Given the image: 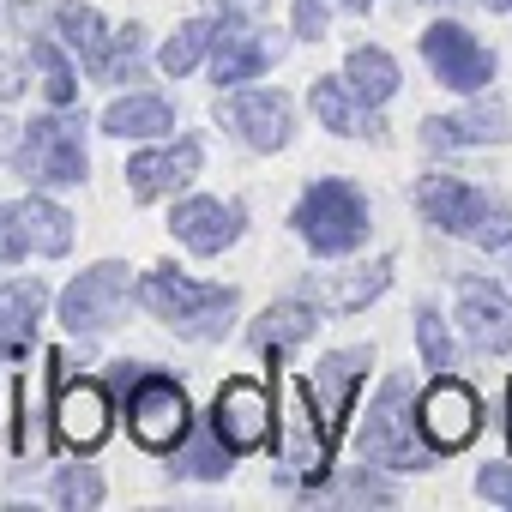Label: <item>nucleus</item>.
I'll return each mask as SVG.
<instances>
[{"instance_id":"nucleus-1","label":"nucleus","mask_w":512,"mask_h":512,"mask_svg":"<svg viewBox=\"0 0 512 512\" xmlns=\"http://www.w3.org/2000/svg\"><path fill=\"white\" fill-rule=\"evenodd\" d=\"M109 386L121 392L127 404V434L145 446V452H175L187 434H193V404H187V386L157 374V368H139V362H115Z\"/></svg>"},{"instance_id":"nucleus-2","label":"nucleus","mask_w":512,"mask_h":512,"mask_svg":"<svg viewBox=\"0 0 512 512\" xmlns=\"http://www.w3.org/2000/svg\"><path fill=\"white\" fill-rule=\"evenodd\" d=\"M139 302H145L175 338H193V344L223 338L229 320H235V308H241V296H235L229 284H193V278H181L175 266L145 272V278H139Z\"/></svg>"},{"instance_id":"nucleus-3","label":"nucleus","mask_w":512,"mask_h":512,"mask_svg":"<svg viewBox=\"0 0 512 512\" xmlns=\"http://www.w3.org/2000/svg\"><path fill=\"white\" fill-rule=\"evenodd\" d=\"M290 223H296V235L320 253V260H338V253H356L368 241V199H362V187L326 175V181H314L296 199Z\"/></svg>"},{"instance_id":"nucleus-4","label":"nucleus","mask_w":512,"mask_h":512,"mask_svg":"<svg viewBox=\"0 0 512 512\" xmlns=\"http://www.w3.org/2000/svg\"><path fill=\"white\" fill-rule=\"evenodd\" d=\"M416 434H422V422H416V410H410V380L392 374V380L380 386V398H374L362 434H356V452H362L368 464H386V470H422V464L434 458V446H422Z\"/></svg>"},{"instance_id":"nucleus-5","label":"nucleus","mask_w":512,"mask_h":512,"mask_svg":"<svg viewBox=\"0 0 512 512\" xmlns=\"http://www.w3.org/2000/svg\"><path fill=\"white\" fill-rule=\"evenodd\" d=\"M19 175L31 187H79L85 169H91V151H85V121L79 115H43L19 133V151H13Z\"/></svg>"},{"instance_id":"nucleus-6","label":"nucleus","mask_w":512,"mask_h":512,"mask_svg":"<svg viewBox=\"0 0 512 512\" xmlns=\"http://www.w3.org/2000/svg\"><path fill=\"white\" fill-rule=\"evenodd\" d=\"M67 368H73V362L55 350V356H49V374H55V434H61L73 452H97V446L109 440V422H115L109 386H103V380H73Z\"/></svg>"},{"instance_id":"nucleus-7","label":"nucleus","mask_w":512,"mask_h":512,"mask_svg":"<svg viewBox=\"0 0 512 512\" xmlns=\"http://www.w3.org/2000/svg\"><path fill=\"white\" fill-rule=\"evenodd\" d=\"M127 296H133V272H127L121 260H103V266L79 272V278L61 290V326L79 332V338H97V332H109V326L121 320Z\"/></svg>"},{"instance_id":"nucleus-8","label":"nucleus","mask_w":512,"mask_h":512,"mask_svg":"<svg viewBox=\"0 0 512 512\" xmlns=\"http://www.w3.org/2000/svg\"><path fill=\"white\" fill-rule=\"evenodd\" d=\"M284 49H290L284 31L247 25V19H223L217 43H211V79L217 85H247V79H260L272 61H284Z\"/></svg>"},{"instance_id":"nucleus-9","label":"nucleus","mask_w":512,"mask_h":512,"mask_svg":"<svg viewBox=\"0 0 512 512\" xmlns=\"http://www.w3.org/2000/svg\"><path fill=\"white\" fill-rule=\"evenodd\" d=\"M422 61H428L434 79H440L446 91H458V97H470V91H482V85L494 79V55H488L464 25H452V19H440V25L422 31Z\"/></svg>"},{"instance_id":"nucleus-10","label":"nucleus","mask_w":512,"mask_h":512,"mask_svg":"<svg viewBox=\"0 0 512 512\" xmlns=\"http://www.w3.org/2000/svg\"><path fill=\"white\" fill-rule=\"evenodd\" d=\"M217 127H229L247 151H284L296 133V115L284 91H235L229 103H217Z\"/></svg>"},{"instance_id":"nucleus-11","label":"nucleus","mask_w":512,"mask_h":512,"mask_svg":"<svg viewBox=\"0 0 512 512\" xmlns=\"http://www.w3.org/2000/svg\"><path fill=\"white\" fill-rule=\"evenodd\" d=\"M416 422H422V440H428L434 452H458V446L476 440V428H482V404H476L470 386H458V380H434V386L422 392V404H416Z\"/></svg>"},{"instance_id":"nucleus-12","label":"nucleus","mask_w":512,"mask_h":512,"mask_svg":"<svg viewBox=\"0 0 512 512\" xmlns=\"http://www.w3.org/2000/svg\"><path fill=\"white\" fill-rule=\"evenodd\" d=\"M211 422L229 440V452H260L272 440V392L260 380H223Z\"/></svg>"},{"instance_id":"nucleus-13","label":"nucleus","mask_w":512,"mask_h":512,"mask_svg":"<svg viewBox=\"0 0 512 512\" xmlns=\"http://www.w3.org/2000/svg\"><path fill=\"white\" fill-rule=\"evenodd\" d=\"M488 205H494V193L470 187L464 175H422L416 181V211L434 229H446V235H476L482 217H488Z\"/></svg>"},{"instance_id":"nucleus-14","label":"nucleus","mask_w":512,"mask_h":512,"mask_svg":"<svg viewBox=\"0 0 512 512\" xmlns=\"http://www.w3.org/2000/svg\"><path fill=\"white\" fill-rule=\"evenodd\" d=\"M169 229H175L181 247H193V253H205V260H211V253H223V247L241 241L247 205L241 199H181L175 217H169Z\"/></svg>"},{"instance_id":"nucleus-15","label":"nucleus","mask_w":512,"mask_h":512,"mask_svg":"<svg viewBox=\"0 0 512 512\" xmlns=\"http://www.w3.org/2000/svg\"><path fill=\"white\" fill-rule=\"evenodd\" d=\"M452 308H458V326H464V338L476 350H488V356H506L512 350V296L500 284L464 278L458 296H452Z\"/></svg>"},{"instance_id":"nucleus-16","label":"nucleus","mask_w":512,"mask_h":512,"mask_svg":"<svg viewBox=\"0 0 512 512\" xmlns=\"http://www.w3.org/2000/svg\"><path fill=\"white\" fill-rule=\"evenodd\" d=\"M326 440L332 428L308 410V392L302 386H284V416H278V464L290 476H314L326 470Z\"/></svg>"},{"instance_id":"nucleus-17","label":"nucleus","mask_w":512,"mask_h":512,"mask_svg":"<svg viewBox=\"0 0 512 512\" xmlns=\"http://www.w3.org/2000/svg\"><path fill=\"white\" fill-rule=\"evenodd\" d=\"M199 163H205L199 139H175V145L139 151V157L127 163V187H133L139 205H151V199H169L175 187H187V181L199 175Z\"/></svg>"},{"instance_id":"nucleus-18","label":"nucleus","mask_w":512,"mask_h":512,"mask_svg":"<svg viewBox=\"0 0 512 512\" xmlns=\"http://www.w3.org/2000/svg\"><path fill=\"white\" fill-rule=\"evenodd\" d=\"M386 284H392V260H368V266H350V272H314L302 284V296L320 314H362L374 296H386Z\"/></svg>"},{"instance_id":"nucleus-19","label":"nucleus","mask_w":512,"mask_h":512,"mask_svg":"<svg viewBox=\"0 0 512 512\" xmlns=\"http://www.w3.org/2000/svg\"><path fill=\"white\" fill-rule=\"evenodd\" d=\"M512 133V109L500 103V97H482L476 109H464V115H434V121H422V145L428 151H458V145H500Z\"/></svg>"},{"instance_id":"nucleus-20","label":"nucleus","mask_w":512,"mask_h":512,"mask_svg":"<svg viewBox=\"0 0 512 512\" xmlns=\"http://www.w3.org/2000/svg\"><path fill=\"white\" fill-rule=\"evenodd\" d=\"M374 368V350L368 344H356V350H332L320 368H314V380H308V392H314V404H320V422L326 428H338L344 416H350V392H356V380Z\"/></svg>"},{"instance_id":"nucleus-21","label":"nucleus","mask_w":512,"mask_h":512,"mask_svg":"<svg viewBox=\"0 0 512 512\" xmlns=\"http://www.w3.org/2000/svg\"><path fill=\"white\" fill-rule=\"evenodd\" d=\"M55 19V31H61V43L91 67V79L109 67V49H115V31L97 19V7H85V0H61V7L49 13Z\"/></svg>"},{"instance_id":"nucleus-22","label":"nucleus","mask_w":512,"mask_h":512,"mask_svg":"<svg viewBox=\"0 0 512 512\" xmlns=\"http://www.w3.org/2000/svg\"><path fill=\"white\" fill-rule=\"evenodd\" d=\"M43 302H49V290H43L37 278L0 284V356H19V350H31V338H37V320H43Z\"/></svg>"},{"instance_id":"nucleus-23","label":"nucleus","mask_w":512,"mask_h":512,"mask_svg":"<svg viewBox=\"0 0 512 512\" xmlns=\"http://www.w3.org/2000/svg\"><path fill=\"white\" fill-rule=\"evenodd\" d=\"M103 133L115 139H169L175 133V109L151 91H133V97H115L103 109Z\"/></svg>"},{"instance_id":"nucleus-24","label":"nucleus","mask_w":512,"mask_h":512,"mask_svg":"<svg viewBox=\"0 0 512 512\" xmlns=\"http://www.w3.org/2000/svg\"><path fill=\"white\" fill-rule=\"evenodd\" d=\"M314 320H320V314H314L308 296H296V302H272L260 320L247 326V344H253V350H272V356H278V350H296V344L314 338Z\"/></svg>"},{"instance_id":"nucleus-25","label":"nucleus","mask_w":512,"mask_h":512,"mask_svg":"<svg viewBox=\"0 0 512 512\" xmlns=\"http://www.w3.org/2000/svg\"><path fill=\"white\" fill-rule=\"evenodd\" d=\"M308 103H314L320 127H332V133H344V139H356V133H374V139H380V121H374V109L362 115V97L350 91V79H314Z\"/></svg>"},{"instance_id":"nucleus-26","label":"nucleus","mask_w":512,"mask_h":512,"mask_svg":"<svg viewBox=\"0 0 512 512\" xmlns=\"http://www.w3.org/2000/svg\"><path fill=\"white\" fill-rule=\"evenodd\" d=\"M344 79H350V91L362 97V109H380V103L398 91V61H392L386 49L362 43V49H350V61H344Z\"/></svg>"},{"instance_id":"nucleus-27","label":"nucleus","mask_w":512,"mask_h":512,"mask_svg":"<svg viewBox=\"0 0 512 512\" xmlns=\"http://www.w3.org/2000/svg\"><path fill=\"white\" fill-rule=\"evenodd\" d=\"M19 223H25V241H31V253H67L73 247V217L55 205V199H43V193H31V199H19Z\"/></svg>"},{"instance_id":"nucleus-28","label":"nucleus","mask_w":512,"mask_h":512,"mask_svg":"<svg viewBox=\"0 0 512 512\" xmlns=\"http://www.w3.org/2000/svg\"><path fill=\"white\" fill-rule=\"evenodd\" d=\"M211 43H217V19H187L169 43H163V55H157V67L169 73V79H187L205 55H211Z\"/></svg>"},{"instance_id":"nucleus-29","label":"nucleus","mask_w":512,"mask_h":512,"mask_svg":"<svg viewBox=\"0 0 512 512\" xmlns=\"http://www.w3.org/2000/svg\"><path fill=\"white\" fill-rule=\"evenodd\" d=\"M175 476H205V482H217L223 470H229V440L217 434V422L211 428H199L187 446H175V464H169Z\"/></svg>"},{"instance_id":"nucleus-30","label":"nucleus","mask_w":512,"mask_h":512,"mask_svg":"<svg viewBox=\"0 0 512 512\" xmlns=\"http://www.w3.org/2000/svg\"><path fill=\"white\" fill-rule=\"evenodd\" d=\"M31 67H37V79H43V97L55 103V109H67L73 97H79V73H73V61L55 49V43H31Z\"/></svg>"},{"instance_id":"nucleus-31","label":"nucleus","mask_w":512,"mask_h":512,"mask_svg":"<svg viewBox=\"0 0 512 512\" xmlns=\"http://www.w3.org/2000/svg\"><path fill=\"white\" fill-rule=\"evenodd\" d=\"M139 49H145V31H139V25H127V31H115V49H109V67L97 73V85H127V79H139Z\"/></svg>"},{"instance_id":"nucleus-32","label":"nucleus","mask_w":512,"mask_h":512,"mask_svg":"<svg viewBox=\"0 0 512 512\" xmlns=\"http://www.w3.org/2000/svg\"><path fill=\"white\" fill-rule=\"evenodd\" d=\"M410 320H416V344H422V362H428V368H452V338H446V320H440L428 302H422Z\"/></svg>"},{"instance_id":"nucleus-33","label":"nucleus","mask_w":512,"mask_h":512,"mask_svg":"<svg viewBox=\"0 0 512 512\" xmlns=\"http://www.w3.org/2000/svg\"><path fill=\"white\" fill-rule=\"evenodd\" d=\"M55 500L73 506V512H79V506H97V500H103V476H97L91 464H73V470L55 476Z\"/></svg>"},{"instance_id":"nucleus-34","label":"nucleus","mask_w":512,"mask_h":512,"mask_svg":"<svg viewBox=\"0 0 512 512\" xmlns=\"http://www.w3.org/2000/svg\"><path fill=\"white\" fill-rule=\"evenodd\" d=\"M326 500H398V488L380 482V476H368V470H356V476H344L338 488H326Z\"/></svg>"},{"instance_id":"nucleus-35","label":"nucleus","mask_w":512,"mask_h":512,"mask_svg":"<svg viewBox=\"0 0 512 512\" xmlns=\"http://www.w3.org/2000/svg\"><path fill=\"white\" fill-rule=\"evenodd\" d=\"M31 241H25V223H19V205H0V266L25 260Z\"/></svg>"},{"instance_id":"nucleus-36","label":"nucleus","mask_w":512,"mask_h":512,"mask_svg":"<svg viewBox=\"0 0 512 512\" xmlns=\"http://www.w3.org/2000/svg\"><path fill=\"white\" fill-rule=\"evenodd\" d=\"M476 247H512V205L506 199H494L488 205V217H482V229L470 235Z\"/></svg>"},{"instance_id":"nucleus-37","label":"nucleus","mask_w":512,"mask_h":512,"mask_svg":"<svg viewBox=\"0 0 512 512\" xmlns=\"http://www.w3.org/2000/svg\"><path fill=\"white\" fill-rule=\"evenodd\" d=\"M326 25H332V0H296V37L302 43H320L326 37Z\"/></svg>"},{"instance_id":"nucleus-38","label":"nucleus","mask_w":512,"mask_h":512,"mask_svg":"<svg viewBox=\"0 0 512 512\" xmlns=\"http://www.w3.org/2000/svg\"><path fill=\"white\" fill-rule=\"evenodd\" d=\"M476 488H482V500H500V506H512V464H488V470L476 476Z\"/></svg>"},{"instance_id":"nucleus-39","label":"nucleus","mask_w":512,"mask_h":512,"mask_svg":"<svg viewBox=\"0 0 512 512\" xmlns=\"http://www.w3.org/2000/svg\"><path fill=\"white\" fill-rule=\"evenodd\" d=\"M19 91H25V67L13 55H0V103H13Z\"/></svg>"},{"instance_id":"nucleus-40","label":"nucleus","mask_w":512,"mask_h":512,"mask_svg":"<svg viewBox=\"0 0 512 512\" xmlns=\"http://www.w3.org/2000/svg\"><path fill=\"white\" fill-rule=\"evenodd\" d=\"M332 7H344V13H368L374 0H332Z\"/></svg>"},{"instance_id":"nucleus-41","label":"nucleus","mask_w":512,"mask_h":512,"mask_svg":"<svg viewBox=\"0 0 512 512\" xmlns=\"http://www.w3.org/2000/svg\"><path fill=\"white\" fill-rule=\"evenodd\" d=\"M13 416V404H7V386H0V422H7Z\"/></svg>"},{"instance_id":"nucleus-42","label":"nucleus","mask_w":512,"mask_h":512,"mask_svg":"<svg viewBox=\"0 0 512 512\" xmlns=\"http://www.w3.org/2000/svg\"><path fill=\"white\" fill-rule=\"evenodd\" d=\"M506 446H512V392H506Z\"/></svg>"},{"instance_id":"nucleus-43","label":"nucleus","mask_w":512,"mask_h":512,"mask_svg":"<svg viewBox=\"0 0 512 512\" xmlns=\"http://www.w3.org/2000/svg\"><path fill=\"white\" fill-rule=\"evenodd\" d=\"M482 7H494V13H512V0H482Z\"/></svg>"},{"instance_id":"nucleus-44","label":"nucleus","mask_w":512,"mask_h":512,"mask_svg":"<svg viewBox=\"0 0 512 512\" xmlns=\"http://www.w3.org/2000/svg\"><path fill=\"white\" fill-rule=\"evenodd\" d=\"M506 278H512V260H506Z\"/></svg>"}]
</instances>
